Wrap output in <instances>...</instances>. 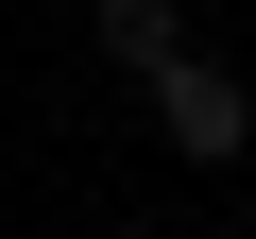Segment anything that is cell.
I'll use <instances>...</instances> for the list:
<instances>
[{"instance_id": "cell-1", "label": "cell", "mask_w": 256, "mask_h": 239, "mask_svg": "<svg viewBox=\"0 0 256 239\" xmlns=\"http://www.w3.org/2000/svg\"><path fill=\"white\" fill-rule=\"evenodd\" d=\"M137 86H154V137H171V154H205V171L256 137V86H239V68H205V52H154Z\"/></svg>"}, {"instance_id": "cell-2", "label": "cell", "mask_w": 256, "mask_h": 239, "mask_svg": "<svg viewBox=\"0 0 256 239\" xmlns=\"http://www.w3.org/2000/svg\"><path fill=\"white\" fill-rule=\"evenodd\" d=\"M86 18H102V52H120V68H154V52H188V18H171V0H86Z\"/></svg>"}]
</instances>
